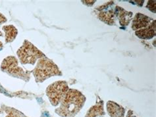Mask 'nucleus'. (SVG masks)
Here are the masks:
<instances>
[{
	"label": "nucleus",
	"instance_id": "obj_1",
	"mask_svg": "<svg viewBox=\"0 0 156 117\" xmlns=\"http://www.w3.org/2000/svg\"><path fill=\"white\" fill-rule=\"evenodd\" d=\"M85 102V96L80 91L69 89L55 112L61 117H75L83 107Z\"/></svg>",
	"mask_w": 156,
	"mask_h": 117
},
{
	"label": "nucleus",
	"instance_id": "obj_2",
	"mask_svg": "<svg viewBox=\"0 0 156 117\" xmlns=\"http://www.w3.org/2000/svg\"><path fill=\"white\" fill-rule=\"evenodd\" d=\"M35 81L42 83L48 78L55 76H62V72L52 60L46 56L40 59L34 70L32 71Z\"/></svg>",
	"mask_w": 156,
	"mask_h": 117
},
{
	"label": "nucleus",
	"instance_id": "obj_3",
	"mask_svg": "<svg viewBox=\"0 0 156 117\" xmlns=\"http://www.w3.org/2000/svg\"><path fill=\"white\" fill-rule=\"evenodd\" d=\"M17 55L22 64L34 65L37 60L46 57V55L31 42L25 40L23 45L17 51Z\"/></svg>",
	"mask_w": 156,
	"mask_h": 117
},
{
	"label": "nucleus",
	"instance_id": "obj_4",
	"mask_svg": "<svg viewBox=\"0 0 156 117\" xmlns=\"http://www.w3.org/2000/svg\"><path fill=\"white\" fill-rule=\"evenodd\" d=\"M1 70L9 76L21 79L25 82H28L30 79L32 71H24L19 66L17 59L14 56H8L3 60Z\"/></svg>",
	"mask_w": 156,
	"mask_h": 117
},
{
	"label": "nucleus",
	"instance_id": "obj_5",
	"mask_svg": "<svg viewBox=\"0 0 156 117\" xmlns=\"http://www.w3.org/2000/svg\"><path fill=\"white\" fill-rule=\"evenodd\" d=\"M69 90L67 82L63 80L57 81L49 85L46 92L51 105L58 106Z\"/></svg>",
	"mask_w": 156,
	"mask_h": 117
},
{
	"label": "nucleus",
	"instance_id": "obj_6",
	"mask_svg": "<svg viewBox=\"0 0 156 117\" xmlns=\"http://www.w3.org/2000/svg\"><path fill=\"white\" fill-rule=\"evenodd\" d=\"M112 3V2H108L105 5L98 8L97 9L99 10L98 17L101 21L108 24L109 25H115V12L112 9H108L109 7V5Z\"/></svg>",
	"mask_w": 156,
	"mask_h": 117
},
{
	"label": "nucleus",
	"instance_id": "obj_7",
	"mask_svg": "<svg viewBox=\"0 0 156 117\" xmlns=\"http://www.w3.org/2000/svg\"><path fill=\"white\" fill-rule=\"evenodd\" d=\"M153 21V19L150 18L148 16H146L140 13H138L134 16L131 28L133 30L137 31L140 29H145Z\"/></svg>",
	"mask_w": 156,
	"mask_h": 117
},
{
	"label": "nucleus",
	"instance_id": "obj_8",
	"mask_svg": "<svg viewBox=\"0 0 156 117\" xmlns=\"http://www.w3.org/2000/svg\"><path fill=\"white\" fill-rule=\"evenodd\" d=\"M115 12L116 17L122 26H126L129 25L133 18V13L132 12L127 11L123 8L119 6H116L115 9Z\"/></svg>",
	"mask_w": 156,
	"mask_h": 117
},
{
	"label": "nucleus",
	"instance_id": "obj_9",
	"mask_svg": "<svg viewBox=\"0 0 156 117\" xmlns=\"http://www.w3.org/2000/svg\"><path fill=\"white\" fill-rule=\"evenodd\" d=\"M155 21L151 22L150 25L145 28V29H140L135 32V35L140 39L143 40H150L153 38L155 36Z\"/></svg>",
	"mask_w": 156,
	"mask_h": 117
},
{
	"label": "nucleus",
	"instance_id": "obj_10",
	"mask_svg": "<svg viewBox=\"0 0 156 117\" xmlns=\"http://www.w3.org/2000/svg\"><path fill=\"white\" fill-rule=\"evenodd\" d=\"M107 110L110 117H124L125 109L122 106L113 102H109L107 103Z\"/></svg>",
	"mask_w": 156,
	"mask_h": 117
},
{
	"label": "nucleus",
	"instance_id": "obj_11",
	"mask_svg": "<svg viewBox=\"0 0 156 117\" xmlns=\"http://www.w3.org/2000/svg\"><path fill=\"white\" fill-rule=\"evenodd\" d=\"M5 32V42L6 43L13 42L18 34V30L13 25H5L2 27Z\"/></svg>",
	"mask_w": 156,
	"mask_h": 117
},
{
	"label": "nucleus",
	"instance_id": "obj_12",
	"mask_svg": "<svg viewBox=\"0 0 156 117\" xmlns=\"http://www.w3.org/2000/svg\"><path fill=\"white\" fill-rule=\"evenodd\" d=\"M104 102L101 101V102H98L95 105L92 106L90 108L85 117H98L104 115Z\"/></svg>",
	"mask_w": 156,
	"mask_h": 117
},
{
	"label": "nucleus",
	"instance_id": "obj_13",
	"mask_svg": "<svg viewBox=\"0 0 156 117\" xmlns=\"http://www.w3.org/2000/svg\"><path fill=\"white\" fill-rule=\"evenodd\" d=\"M2 111H5L6 112L5 117H28L25 115H24L22 112L15 109V108L7 107V106H3L1 107Z\"/></svg>",
	"mask_w": 156,
	"mask_h": 117
},
{
	"label": "nucleus",
	"instance_id": "obj_14",
	"mask_svg": "<svg viewBox=\"0 0 156 117\" xmlns=\"http://www.w3.org/2000/svg\"><path fill=\"white\" fill-rule=\"evenodd\" d=\"M147 8H148V9L151 11L153 12V13H155V1L154 0V1H151V0H150V1H148V2H147Z\"/></svg>",
	"mask_w": 156,
	"mask_h": 117
},
{
	"label": "nucleus",
	"instance_id": "obj_15",
	"mask_svg": "<svg viewBox=\"0 0 156 117\" xmlns=\"http://www.w3.org/2000/svg\"><path fill=\"white\" fill-rule=\"evenodd\" d=\"M7 22V19L2 13H0V26H1L2 24L5 23Z\"/></svg>",
	"mask_w": 156,
	"mask_h": 117
},
{
	"label": "nucleus",
	"instance_id": "obj_16",
	"mask_svg": "<svg viewBox=\"0 0 156 117\" xmlns=\"http://www.w3.org/2000/svg\"><path fill=\"white\" fill-rule=\"evenodd\" d=\"M83 2L88 6H92L93 4L96 2V1L95 0H92V1H89V0L87 1V0H86V1H83Z\"/></svg>",
	"mask_w": 156,
	"mask_h": 117
},
{
	"label": "nucleus",
	"instance_id": "obj_17",
	"mask_svg": "<svg viewBox=\"0 0 156 117\" xmlns=\"http://www.w3.org/2000/svg\"><path fill=\"white\" fill-rule=\"evenodd\" d=\"M3 47V43H2V42H0V51L2 50Z\"/></svg>",
	"mask_w": 156,
	"mask_h": 117
},
{
	"label": "nucleus",
	"instance_id": "obj_18",
	"mask_svg": "<svg viewBox=\"0 0 156 117\" xmlns=\"http://www.w3.org/2000/svg\"><path fill=\"white\" fill-rule=\"evenodd\" d=\"M3 111H2V108H1V107H0V113H2Z\"/></svg>",
	"mask_w": 156,
	"mask_h": 117
}]
</instances>
